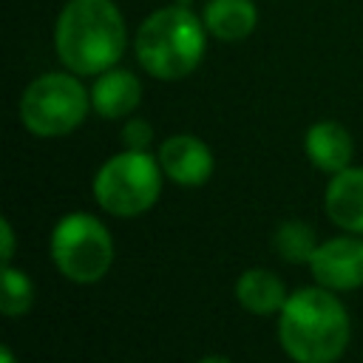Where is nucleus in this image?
<instances>
[{
	"mask_svg": "<svg viewBox=\"0 0 363 363\" xmlns=\"http://www.w3.org/2000/svg\"><path fill=\"white\" fill-rule=\"evenodd\" d=\"M346 306L326 286L292 292L278 318V337L295 363H335L349 346Z\"/></svg>",
	"mask_w": 363,
	"mask_h": 363,
	"instance_id": "1",
	"label": "nucleus"
},
{
	"mask_svg": "<svg viewBox=\"0 0 363 363\" xmlns=\"http://www.w3.org/2000/svg\"><path fill=\"white\" fill-rule=\"evenodd\" d=\"M57 57L71 74L91 77L116 65L125 51V20L113 0H68L54 28Z\"/></svg>",
	"mask_w": 363,
	"mask_h": 363,
	"instance_id": "2",
	"label": "nucleus"
},
{
	"mask_svg": "<svg viewBox=\"0 0 363 363\" xmlns=\"http://www.w3.org/2000/svg\"><path fill=\"white\" fill-rule=\"evenodd\" d=\"M204 23L182 3L153 11L136 34V60L156 79H182L204 57Z\"/></svg>",
	"mask_w": 363,
	"mask_h": 363,
	"instance_id": "3",
	"label": "nucleus"
},
{
	"mask_svg": "<svg viewBox=\"0 0 363 363\" xmlns=\"http://www.w3.org/2000/svg\"><path fill=\"white\" fill-rule=\"evenodd\" d=\"M162 193V164L147 150L111 156L94 179V196L102 210L130 218L156 204Z\"/></svg>",
	"mask_w": 363,
	"mask_h": 363,
	"instance_id": "4",
	"label": "nucleus"
},
{
	"mask_svg": "<svg viewBox=\"0 0 363 363\" xmlns=\"http://www.w3.org/2000/svg\"><path fill=\"white\" fill-rule=\"evenodd\" d=\"M91 96L71 74H43L20 96V119L34 136H65L82 125Z\"/></svg>",
	"mask_w": 363,
	"mask_h": 363,
	"instance_id": "5",
	"label": "nucleus"
},
{
	"mask_svg": "<svg viewBox=\"0 0 363 363\" xmlns=\"http://www.w3.org/2000/svg\"><path fill=\"white\" fill-rule=\"evenodd\" d=\"M51 258L68 281L94 284L113 264V238L99 218L68 213L51 233Z\"/></svg>",
	"mask_w": 363,
	"mask_h": 363,
	"instance_id": "6",
	"label": "nucleus"
},
{
	"mask_svg": "<svg viewBox=\"0 0 363 363\" xmlns=\"http://www.w3.org/2000/svg\"><path fill=\"white\" fill-rule=\"evenodd\" d=\"M309 272L326 289L363 286V238L352 233L318 244L309 258Z\"/></svg>",
	"mask_w": 363,
	"mask_h": 363,
	"instance_id": "7",
	"label": "nucleus"
},
{
	"mask_svg": "<svg viewBox=\"0 0 363 363\" xmlns=\"http://www.w3.org/2000/svg\"><path fill=\"white\" fill-rule=\"evenodd\" d=\"M159 164L170 182H176L182 187H199L213 173V153L201 139H196L190 133H179V136H170L162 142Z\"/></svg>",
	"mask_w": 363,
	"mask_h": 363,
	"instance_id": "8",
	"label": "nucleus"
},
{
	"mask_svg": "<svg viewBox=\"0 0 363 363\" xmlns=\"http://www.w3.org/2000/svg\"><path fill=\"white\" fill-rule=\"evenodd\" d=\"M326 213L337 227L363 235V167H346L332 176L326 187Z\"/></svg>",
	"mask_w": 363,
	"mask_h": 363,
	"instance_id": "9",
	"label": "nucleus"
},
{
	"mask_svg": "<svg viewBox=\"0 0 363 363\" xmlns=\"http://www.w3.org/2000/svg\"><path fill=\"white\" fill-rule=\"evenodd\" d=\"M142 99L139 79L125 68H108L99 74V79L91 88V105L105 119L128 116Z\"/></svg>",
	"mask_w": 363,
	"mask_h": 363,
	"instance_id": "10",
	"label": "nucleus"
},
{
	"mask_svg": "<svg viewBox=\"0 0 363 363\" xmlns=\"http://www.w3.org/2000/svg\"><path fill=\"white\" fill-rule=\"evenodd\" d=\"M306 156L309 162L323 170V173H340L349 167L352 162V153H354V145H352V136L343 125L337 122H315L309 130H306Z\"/></svg>",
	"mask_w": 363,
	"mask_h": 363,
	"instance_id": "11",
	"label": "nucleus"
},
{
	"mask_svg": "<svg viewBox=\"0 0 363 363\" xmlns=\"http://www.w3.org/2000/svg\"><path fill=\"white\" fill-rule=\"evenodd\" d=\"M235 298L252 315H272V312L284 309L289 295H286L281 278H275L264 267H252V269L241 272V278L235 284Z\"/></svg>",
	"mask_w": 363,
	"mask_h": 363,
	"instance_id": "12",
	"label": "nucleus"
},
{
	"mask_svg": "<svg viewBox=\"0 0 363 363\" xmlns=\"http://www.w3.org/2000/svg\"><path fill=\"white\" fill-rule=\"evenodd\" d=\"M258 11L252 0H210L204 6V26L213 37L235 43L255 31Z\"/></svg>",
	"mask_w": 363,
	"mask_h": 363,
	"instance_id": "13",
	"label": "nucleus"
},
{
	"mask_svg": "<svg viewBox=\"0 0 363 363\" xmlns=\"http://www.w3.org/2000/svg\"><path fill=\"white\" fill-rule=\"evenodd\" d=\"M272 244L278 250V255L284 261H292V264H309L318 241H315V233L306 221H298V218H289L284 221L275 235H272Z\"/></svg>",
	"mask_w": 363,
	"mask_h": 363,
	"instance_id": "14",
	"label": "nucleus"
},
{
	"mask_svg": "<svg viewBox=\"0 0 363 363\" xmlns=\"http://www.w3.org/2000/svg\"><path fill=\"white\" fill-rule=\"evenodd\" d=\"M34 301V284L23 269H14L11 264H3V295H0V309L6 318L26 315Z\"/></svg>",
	"mask_w": 363,
	"mask_h": 363,
	"instance_id": "15",
	"label": "nucleus"
},
{
	"mask_svg": "<svg viewBox=\"0 0 363 363\" xmlns=\"http://www.w3.org/2000/svg\"><path fill=\"white\" fill-rule=\"evenodd\" d=\"M122 142L128 150H147V145L153 142V128L145 119H128V125L122 128Z\"/></svg>",
	"mask_w": 363,
	"mask_h": 363,
	"instance_id": "16",
	"label": "nucleus"
},
{
	"mask_svg": "<svg viewBox=\"0 0 363 363\" xmlns=\"http://www.w3.org/2000/svg\"><path fill=\"white\" fill-rule=\"evenodd\" d=\"M0 233H3V264H11V255H14V230H11V221L9 218L0 221Z\"/></svg>",
	"mask_w": 363,
	"mask_h": 363,
	"instance_id": "17",
	"label": "nucleus"
},
{
	"mask_svg": "<svg viewBox=\"0 0 363 363\" xmlns=\"http://www.w3.org/2000/svg\"><path fill=\"white\" fill-rule=\"evenodd\" d=\"M199 363H233L230 357H221V354H210V357H201Z\"/></svg>",
	"mask_w": 363,
	"mask_h": 363,
	"instance_id": "18",
	"label": "nucleus"
},
{
	"mask_svg": "<svg viewBox=\"0 0 363 363\" xmlns=\"http://www.w3.org/2000/svg\"><path fill=\"white\" fill-rule=\"evenodd\" d=\"M0 363H14V354H11L9 346H3V352H0Z\"/></svg>",
	"mask_w": 363,
	"mask_h": 363,
	"instance_id": "19",
	"label": "nucleus"
}]
</instances>
